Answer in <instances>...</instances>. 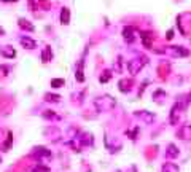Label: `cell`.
Listing matches in <instances>:
<instances>
[{"instance_id":"obj_13","label":"cell","mask_w":191,"mask_h":172,"mask_svg":"<svg viewBox=\"0 0 191 172\" xmlns=\"http://www.w3.org/2000/svg\"><path fill=\"white\" fill-rule=\"evenodd\" d=\"M46 100H59V96H46Z\"/></svg>"},{"instance_id":"obj_9","label":"cell","mask_w":191,"mask_h":172,"mask_svg":"<svg viewBox=\"0 0 191 172\" xmlns=\"http://www.w3.org/2000/svg\"><path fill=\"white\" fill-rule=\"evenodd\" d=\"M137 116H140V118H143V120L146 121V123H150V121H153L155 120V116H151V115H148L146 112H142V113H137Z\"/></svg>"},{"instance_id":"obj_7","label":"cell","mask_w":191,"mask_h":172,"mask_svg":"<svg viewBox=\"0 0 191 172\" xmlns=\"http://www.w3.org/2000/svg\"><path fill=\"white\" fill-rule=\"evenodd\" d=\"M61 19H62V24H69V21H70V13H69V10H67V8L62 10V13H61Z\"/></svg>"},{"instance_id":"obj_2","label":"cell","mask_w":191,"mask_h":172,"mask_svg":"<svg viewBox=\"0 0 191 172\" xmlns=\"http://www.w3.org/2000/svg\"><path fill=\"white\" fill-rule=\"evenodd\" d=\"M145 62H146L145 57H135V59L129 61V64H128L129 73H131V75H137V73H140V70L143 69Z\"/></svg>"},{"instance_id":"obj_12","label":"cell","mask_w":191,"mask_h":172,"mask_svg":"<svg viewBox=\"0 0 191 172\" xmlns=\"http://www.w3.org/2000/svg\"><path fill=\"white\" fill-rule=\"evenodd\" d=\"M62 85H64V80H61V78L51 80V86H53V88H59V86H62Z\"/></svg>"},{"instance_id":"obj_3","label":"cell","mask_w":191,"mask_h":172,"mask_svg":"<svg viewBox=\"0 0 191 172\" xmlns=\"http://www.w3.org/2000/svg\"><path fill=\"white\" fill-rule=\"evenodd\" d=\"M19 42H21V45L24 46V48H27V49H35L37 48V42L35 40H32L30 37H21Z\"/></svg>"},{"instance_id":"obj_6","label":"cell","mask_w":191,"mask_h":172,"mask_svg":"<svg viewBox=\"0 0 191 172\" xmlns=\"http://www.w3.org/2000/svg\"><path fill=\"white\" fill-rule=\"evenodd\" d=\"M2 56H5V57H15L16 56V51L13 48H10V46H5V48H2Z\"/></svg>"},{"instance_id":"obj_10","label":"cell","mask_w":191,"mask_h":172,"mask_svg":"<svg viewBox=\"0 0 191 172\" xmlns=\"http://www.w3.org/2000/svg\"><path fill=\"white\" fill-rule=\"evenodd\" d=\"M19 26H21L22 29H27V30H30V32L33 30V26H32V24H29V21H24V19H21V21H19Z\"/></svg>"},{"instance_id":"obj_8","label":"cell","mask_w":191,"mask_h":172,"mask_svg":"<svg viewBox=\"0 0 191 172\" xmlns=\"http://www.w3.org/2000/svg\"><path fill=\"white\" fill-rule=\"evenodd\" d=\"M77 80L78 81H83L84 80V77H83V62H80V67H78V70H77Z\"/></svg>"},{"instance_id":"obj_1","label":"cell","mask_w":191,"mask_h":172,"mask_svg":"<svg viewBox=\"0 0 191 172\" xmlns=\"http://www.w3.org/2000/svg\"><path fill=\"white\" fill-rule=\"evenodd\" d=\"M96 107H97L99 112H108V110H112L115 107V100L108 96L99 97V99H96Z\"/></svg>"},{"instance_id":"obj_5","label":"cell","mask_w":191,"mask_h":172,"mask_svg":"<svg viewBox=\"0 0 191 172\" xmlns=\"http://www.w3.org/2000/svg\"><path fill=\"white\" fill-rule=\"evenodd\" d=\"M51 57H53L51 48H49V46H46V48L43 49V53H42V59H43V62H49V61H51Z\"/></svg>"},{"instance_id":"obj_11","label":"cell","mask_w":191,"mask_h":172,"mask_svg":"<svg viewBox=\"0 0 191 172\" xmlns=\"http://www.w3.org/2000/svg\"><path fill=\"white\" fill-rule=\"evenodd\" d=\"M174 54H177V56H186V54H188V51L182 49V46H175V49H174Z\"/></svg>"},{"instance_id":"obj_4","label":"cell","mask_w":191,"mask_h":172,"mask_svg":"<svg viewBox=\"0 0 191 172\" xmlns=\"http://www.w3.org/2000/svg\"><path fill=\"white\" fill-rule=\"evenodd\" d=\"M123 37H124V40L128 43H132L134 42V32H132V29L131 27H124V30H123Z\"/></svg>"},{"instance_id":"obj_14","label":"cell","mask_w":191,"mask_h":172,"mask_svg":"<svg viewBox=\"0 0 191 172\" xmlns=\"http://www.w3.org/2000/svg\"><path fill=\"white\" fill-rule=\"evenodd\" d=\"M2 33H3V29H2V27H0V35H2Z\"/></svg>"}]
</instances>
